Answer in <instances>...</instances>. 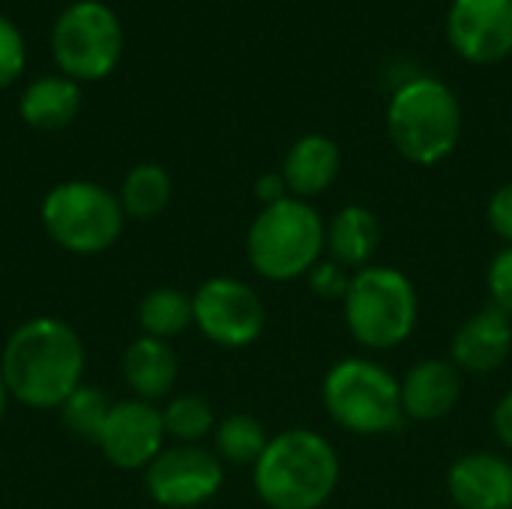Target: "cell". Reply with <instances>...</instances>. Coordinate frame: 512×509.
I'll return each mask as SVG.
<instances>
[{"instance_id": "obj_1", "label": "cell", "mask_w": 512, "mask_h": 509, "mask_svg": "<svg viewBox=\"0 0 512 509\" xmlns=\"http://www.w3.org/2000/svg\"><path fill=\"white\" fill-rule=\"evenodd\" d=\"M0 375L12 399L27 408H60L84 375V345L78 333L57 318H33L21 324L6 348Z\"/></svg>"}, {"instance_id": "obj_2", "label": "cell", "mask_w": 512, "mask_h": 509, "mask_svg": "<svg viewBox=\"0 0 512 509\" xmlns=\"http://www.w3.org/2000/svg\"><path fill=\"white\" fill-rule=\"evenodd\" d=\"M339 477V453L315 429L273 435L252 468L255 492L270 509H321L333 498Z\"/></svg>"}, {"instance_id": "obj_3", "label": "cell", "mask_w": 512, "mask_h": 509, "mask_svg": "<svg viewBox=\"0 0 512 509\" xmlns=\"http://www.w3.org/2000/svg\"><path fill=\"white\" fill-rule=\"evenodd\" d=\"M327 255V222L300 198L261 207L246 234V258L267 282H294Z\"/></svg>"}, {"instance_id": "obj_4", "label": "cell", "mask_w": 512, "mask_h": 509, "mask_svg": "<svg viewBox=\"0 0 512 509\" xmlns=\"http://www.w3.org/2000/svg\"><path fill=\"white\" fill-rule=\"evenodd\" d=\"M393 147L420 168L444 162L462 138V105L456 93L429 75L405 81L387 105Z\"/></svg>"}, {"instance_id": "obj_5", "label": "cell", "mask_w": 512, "mask_h": 509, "mask_svg": "<svg viewBox=\"0 0 512 509\" xmlns=\"http://www.w3.org/2000/svg\"><path fill=\"white\" fill-rule=\"evenodd\" d=\"M345 327L366 351H393L405 345L420 321V297L414 282L396 267H363L351 276L342 300Z\"/></svg>"}, {"instance_id": "obj_6", "label": "cell", "mask_w": 512, "mask_h": 509, "mask_svg": "<svg viewBox=\"0 0 512 509\" xmlns=\"http://www.w3.org/2000/svg\"><path fill=\"white\" fill-rule=\"evenodd\" d=\"M321 399L330 420L351 435H390L405 423L399 378L366 357L333 363L324 375Z\"/></svg>"}, {"instance_id": "obj_7", "label": "cell", "mask_w": 512, "mask_h": 509, "mask_svg": "<svg viewBox=\"0 0 512 509\" xmlns=\"http://www.w3.org/2000/svg\"><path fill=\"white\" fill-rule=\"evenodd\" d=\"M120 198L90 180L54 186L42 201V225L48 237L72 255H99L111 249L123 231Z\"/></svg>"}, {"instance_id": "obj_8", "label": "cell", "mask_w": 512, "mask_h": 509, "mask_svg": "<svg viewBox=\"0 0 512 509\" xmlns=\"http://www.w3.org/2000/svg\"><path fill=\"white\" fill-rule=\"evenodd\" d=\"M51 54L60 75L72 81H102L123 54V24L102 0L69 3L51 27Z\"/></svg>"}, {"instance_id": "obj_9", "label": "cell", "mask_w": 512, "mask_h": 509, "mask_svg": "<svg viewBox=\"0 0 512 509\" xmlns=\"http://www.w3.org/2000/svg\"><path fill=\"white\" fill-rule=\"evenodd\" d=\"M192 318L198 330L222 348H246L258 342L267 312L255 288L240 279L216 276L192 294Z\"/></svg>"}, {"instance_id": "obj_10", "label": "cell", "mask_w": 512, "mask_h": 509, "mask_svg": "<svg viewBox=\"0 0 512 509\" xmlns=\"http://www.w3.org/2000/svg\"><path fill=\"white\" fill-rule=\"evenodd\" d=\"M225 480L222 459L198 444L162 450L144 474L147 492L159 507L192 509L207 504Z\"/></svg>"}, {"instance_id": "obj_11", "label": "cell", "mask_w": 512, "mask_h": 509, "mask_svg": "<svg viewBox=\"0 0 512 509\" xmlns=\"http://www.w3.org/2000/svg\"><path fill=\"white\" fill-rule=\"evenodd\" d=\"M447 36L468 63H501L512 54V0H453Z\"/></svg>"}, {"instance_id": "obj_12", "label": "cell", "mask_w": 512, "mask_h": 509, "mask_svg": "<svg viewBox=\"0 0 512 509\" xmlns=\"http://www.w3.org/2000/svg\"><path fill=\"white\" fill-rule=\"evenodd\" d=\"M96 444L114 468L123 471L147 468L162 453L165 444L162 411H156L150 402L141 399L117 402L111 405V414Z\"/></svg>"}, {"instance_id": "obj_13", "label": "cell", "mask_w": 512, "mask_h": 509, "mask_svg": "<svg viewBox=\"0 0 512 509\" xmlns=\"http://www.w3.org/2000/svg\"><path fill=\"white\" fill-rule=\"evenodd\" d=\"M512 354V318L498 306H483L459 324L450 360L462 375H492Z\"/></svg>"}, {"instance_id": "obj_14", "label": "cell", "mask_w": 512, "mask_h": 509, "mask_svg": "<svg viewBox=\"0 0 512 509\" xmlns=\"http://www.w3.org/2000/svg\"><path fill=\"white\" fill-rule=\"evenodd\" d=\"M447 492L459 509H512V462L492 450L465 453L447 474Z\"/></svg>"}, {"instance_id": "obj_15", "label": "cell", "mask_w": 512, "mask_h": 509, "mask_svg": "<svg viewBox=\"0 0 512 509\" xmlns=\"http://www.w3.org/2000/svg\"><path fill=\"white\" fill-rule=\"evenodd\" d=\"M399 390L405 420L438 423L450 417L462 399V372L453 366V360L426 357L405 372Z\"/></svg>"}, {"instance_id": "obj_16", "label": "cell", "mask_w": 512, "mask_h": 509, "mask_svg": "<svg viewBox=\"0 0 512 509\" xmlns=\"http://www.w3.org/2000/svg\"><path fill=\"white\" fill-rule=\"evenodd\" d=\"M342 168V153L339 144L327 135L309 132L303 138H297L291 144V150L285 153L282 162V177L288 183L291 198L309 201L318 198L321 192H327Z\"/></svg>"}, {"instance_id": "obj_17", "label": "cell", "mask_w": 512, "mask_h": 509, "mask_svg": "<svg viewBox=\"0 0 512 509\" xmlns=\"http://www.w3.org/2000/svg\"><path fill=\"white\" fill-rule=\"evenodd\" d=\"M381 246V222L363 204H345L327 222V258L357 273L372 267Z\"/></svg>"}, {"instance_id": "obj_18", "label": "cell", "mask_w": 512, "mask_h": 509, "mask_svg": "<svg viewBox=\"0 0 512 509\" xmlns=\"http://www.w3.org/2000/svg\"><path fill=\"white\" fill-rule=\"evenodd\" d=\"M123 378L141 402L165 399L177 381V354L168 342L141 336L123 354Z\"/></svg>"}, {"instance_id": "obj_19", "label": "cell", "mask_w": 512, "mask_h": 509, "mask_svg": "<svg viewBox=\"0 0 512 509\" xmlns=\"http://www.w3.org/2000/svg\"><path fill=\"white\" fill-rule=\"evenodd\" d=\"M81 111V87L66 75H42L30 81L18 99V114L33 129H63Z\"/></svg>"}, {"instance_id": "obj_20", "label": "cell", "mask_w": 512, "mask_h": 509, "mask_svg": "<svg viewBox=\"0 0 512 509\" xmlns=\"http://www.w3.org/2000/svg\"><path fill=\"white\" fill-rule=\"evenodd\" d=\"M171 201V174L156 162L135 165L120 189V207L132 219H153Z\"/></svg>"}, {"instance_id": "obj_21", "label": "cell", "mask_w": 512, "mask_h": 509, "mask_svg": "<svg viewBox=\"0 0 512 509\" xmlns=\"http://www.w3.org/2000/svg\"><path fill=\"white\" fill-rule=\"evenodd\" d=\"M213 441H216V456L222 462L237 468H255L270 444V435L264 423L255 420L252 414H231L216 426Z\"/></svg>"}, {"instance_id": "obj_22", "label": "cell", "mask_w": 512, "mask_h": 509, "mask_svg": "<svg viewBox=\"0 0 512 509\" xmlns=\"http://www.w3.org/2000/svg\"><path fill=\"white\" fill-rule=\"evenodd\" d=\"M138 324H141L144 336L168 342V339L180 336L189 324H195L192 297H186L177 288H153L138 306Z\"/></svg>"}, {"instance_id": "obj_23", "label": "cell", "mask_w": 512, "mask_h": 509, "mask_svg": "<svg viewBox=\"0 0 512 509\" xmlns=\"http://www.w3.org/2000/svg\"><path fill=\"white\" fill-rule=\"evenodd\" d=\"M165 435L180 444H198L210 432H216V417L207 399L201 396H177L162 411Z\"/></svg>"}, {"instance_id": "obj_24", "label": "cell", "mask_w": 512, "mask_h": 509, "mask_svg": "<svg viewBox=\"0 0 512 509\" xmlns=\"http://www.w3.org/2000/svg\"><path fill=\"white\" fill-rule=\"evenodd\" d=\"M108 414H111V402L105 399L102 390H96V387H90V384H81V387L60 405L63 426H66L72 435L84 438V441H99Z\"/></svg>"}, {"instance_id": "obj_25", "label": "cell", "mask_w": 512, "mask_h": 509, "mask_svg": "<svg viewBox=\"0 0 512 509\" xmlns=\"http://www.w3.org/2000/svg\"><path fill=\"white\" fill-rule=\"evenodd\" d=\"M27 63V45L21 27L9 18L0 15V90L12 87Z\"/></svg>"}, {"instance_id": "obj_26", "label": "cell", "mask_w": 512, "mask_h": 509, "mask_svg": "<svg viewBox=\"0 0 512 509\" xmlns=\"http://www.w3.org/2000/svg\"><path fill=\"white\" fill-rule=\"evenodd\" d=\"M351 270H345L342 264L330 261V258H321L312 270H309V288L315 297L321 300H345L348 288H351Z\"/></svg>"}, {"instance_id": "obj_27", "label": "cell", "mask_w": 512, "mask_h": 509, "mask_svg": "<svg viewBox=\"0 0 512 509\" xmlns=\"http://www.w3.org/2000/svg\"><path fill=\"white\" fill-rule=\"evenodd\" d=\"M486 285H489V297L492 306H498L501 312H507L512 318V246H504L486 273Z\"/></svg>"}, {"instance_id": "obj_28", "label": "cell", "mask_w": 512, "mask_h": 509, "mask_svg": "<svg viewBox=\"0 0 512 509\" xmlns=\"http://www.w3.org/2000/svg\"><path fill=\"white\" fill-rule=\"evenodd\" d=\"M486 219L489 228L498 240H504V246H512V183H504L495 189V195L489 198L486 207Z\"/></svg>"}, {"instance_id": "obj_29", "label": "cell", "mask_w": 512, "mask_h": 509, "mask_svg": "<svg viewBox=\"0 0 512 509\" xmlns=\"http://www.w3.org/2000/svg\"><path fill=\"white\" fill-rule=\"evenodd\" d=\"M492 429H495V435H498V441L512 450V390H507L501 399H498V405H495V411H492Z\"/></svg>"}, {"instance_id": "obj_30", "label": "cell", "mask_w": 512, "mask_h": 509, "mask_svg": "<svg viewBox=\"0 0 512 509\" xmlns=\"http://www.w3.org/2000/svg\"><path fill=\"white\" fill-rule=\"evenodd\" d=\"M255 195L267 207V204H276V201L288 198L291 192H288V183H285V177L279 171V174H261L258 183H255Z\"/></svg>"}, {"instance_id": "obj_31", "label": "cell", "mask_w": 512, "mask_h": 509, "mask_svg": "<svg viewBox=\"0 0 512 509\" xmlns=\"http://www.w3.org/2000/svg\"><path fill=\"white\" fill-rule=\"evenodd\" d=\"M6 402H9V390H6V381H3V375H0V420H3V414H6Z\"/></svg>"}]
</instances>
